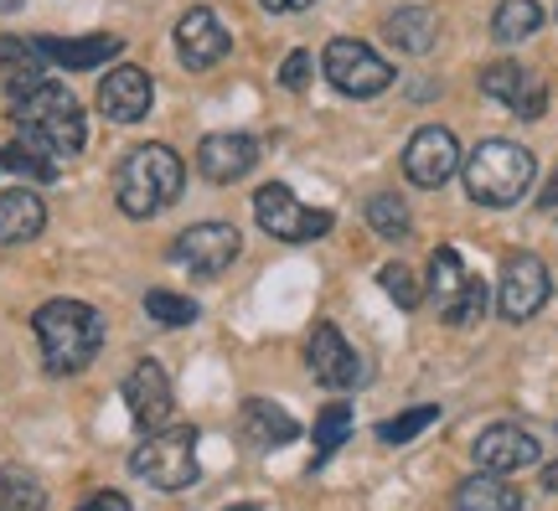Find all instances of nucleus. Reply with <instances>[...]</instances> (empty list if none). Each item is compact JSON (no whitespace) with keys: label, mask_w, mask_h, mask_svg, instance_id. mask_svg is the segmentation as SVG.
I'll return each instance as SVG.
<instances>
[{"label":"nucleus","mask_w":558,"mask_h":511,"mask_svg":"<svg viewBox=\"0 0 558 511\" xmlns=\"http://www.w3.org/2000/svg\"><path fill=\"white\" fill-rule=\"evenodd\" d=\"M11 124L21 130V145H32L41 150L47 160H73L83 150V139H88V119H83L78 99L62 88V83L41 78L37 88H26L11 99Z\"/></svg>","instance_id":"obj_1"},{"label":"nucleus","mask_w":558,"mask_h":511,"mask_svg":"<svg viewBox=\"0 0 558 511\" xmlns=\"http://www.w3.org/2000/svg\"><path fill=\"white\" fill-rule=\"evenodd\" d=\"M32 331L41 346V367L52 377H78L104 352V315L83 300H47L32 315Z\"/></svg>","instance_id":"obj_2"},{"label":"nucleus","mask_w":558,"mask_h":511,"mask_svg":"<svg viewBox=\"0 0 558 511\" xmlns=\"http://www.w3.org/2000/svg\"><path fill=\"white\" fill-rule=\"evenodd\" d=\"M181 186H186V166H181V156L171 145H160V139L135 145V150L114 166V202H120V212L135 217V222L177 207Z\"/></svg>","instance_id":"obj_3"},{"label":"nucleus","mask_w":558,"mask_h":511,"mask_svg":"<svg viewBox=\"0 0 558 511\" xmlns=\"http://www.w3.org/2000/svg\"><path fill=\"white\" fill-rule=\"evenodd\" d=\"M533 171H538V160L518 139H481L476 150L460 160L465 192L481 207H512V202H522V192L533 186Z\"/></svg>","instance_id":"obj_4"},{"label":"nucleus","mask_w":558,"mask_h":511,"mask_svg":"<svg viewBox=\"0 0 558 511\" xmlns=\"http://www.w3.org/2000/svg\"><path fill=\"white\" fill-rule=\"evenodd\" d=\"M130 471L156 486V491H186L197 486V429L192 424H166V429L145 434L135 450H130Z\"/></svg>","instance_id":"obj_5"},{"label":"nucleus","mask_w":558,"mask_h":511,"mask_svg":"<svg viewBox=\"0 0 558 511\" xmlns=\"http://www.w3.org/2000/svg\"><path fill=\"white\" fill-rule=\"evenodd\" d=\"M429 305L439 311L445 326H471L486 311V284L460 264L456 243H439L429 254Z\"/></svg>","instance_id":"obj_6"},{"label":"nucleus","mask_w":558,"mask_h":511,"mask_svg":"<svg viewBox=\"0 0 558 511\" xmlns=\"http://www.w3.org/2000/svg\"><path fill=\"white\" fill-rule=\"evenodd\" d=\"M254 217H259L264 233L279 238V243H311V238H326L337 228V217L326 207H305L284 181H269V186L254 192Z\"/></svg>","instance_id":"obj_7"},{"label":"nucleus","mask_w":558,"mask_h":511,"mask_svg":"<svg viewBox=\"0 0 558 511\" xmlns=\"http://www.w3.org/2000/svg\"><path fill=\"white\" fill-rule=\"evenodd\" d=\"M320 73L331 78V88H341L347 99H373L393 83V68L357 37H331L320 52Z\"/></svg>","instance_id":"obj_8"},{"label":"nucleus","mask_w":558,"mask_h":511,"mask_svg":"<svg viewBox=\"0 0 558 511\" xmlns=\"http://www.w3.org/2000/svg\"><path fill=\"white\" fill-rule=\"evenodd\" d=\"M548 295H554L548 264H543L538 254H507V264H501V284H497L501 320H512V326L533 320V315L548 305Z\"/></svg>","instance_id":"obj_9"},{"label":"nucleus","mask_w":558,"mask_h":511,"mask_svg":"<svg viewBox=\"0 0 558 511\" xmlns=\"http://www.w3.org/2000/svg\"><path fill=\"white\" fill-rule=\"evenodd\" d=\"M305 367H311V377H316L320 388H331V393H347V388H362V382H367V362L347 346V336H341L331 320H316V326H311V336H305Z\"/></svg>","instance_id":"obj_10"},{"label":"nucleus","mask_w":558,"mask_h":511,"mask_svg":"<svg viewBox=\"0 0 558 511\" xmlns=\"http://www.w3.org/2000/svg\"><path fill=\"white\" fill-rule=\"evenodd\" d=\"M239 254H243V238L233 222H192V228L171 243V258H177L181 269H192L197 279L228 275Z\"/></svg>","instance_id":"obj_11"},{"label":"nucleus","mask_w":558,"mask_h":511,"mask_svg":"<svg viewBox=\"0 0 558 511\" xmlns=\"http://www.w3.org/2000/svg\"><path fill=\"white\" fill-rule=\"evenodd\" d=\"M456 171H460V145L445 124H424V130L409 135V145H403V177L414 181V186L435 192V186H445Z\"/></svg>","instance_id":"obj_12"},{"label":"nucleus","mask_w":558,"mask_h":511,"mask_svg":"<svg viewBox=\"0 0 558 511\" xmlns=\"http://www.w3.org/2000/svg\"><path fill=\"white\" fill-rule=\"evenodd\" d=\"M124 409H130V418H135L140 434H156L171 424V413H177V398H171V377H166V367L160 362H135L130 367V377H124Z\"/></svg>","instance_id":"obj_13"},{"label":"nucleus","mask_w":558,"mask_h":511,"mask_svg":"<svg viewBox=\"0 0 558 511\" xmlns=\"http://www.w3.org/2000/svg\"><path fill=\"white\" fill-rule=\"evenodd\" d=\"M150 104H156V83L145 68L135 62H120V68H109L99 83V114L109 124H140V119L150 114Z\"/></svg>","instance_id":"obj_14"},{"label":"nucleus","mask_w":558,"mask_h":511,"mask_svg":"<svg viewBox=\"0 0 558 511\" xmlns=\"http://www.w3.org/2000/svg\"><path fill=\"white\" fill-rule=\"evenodd\" d=\"M228 47H233V37H228V26L218 21L213 5H192V11L177 21V52L192 73L218 68V62L228 58Z\"/></svg>","instance_id":"obj_15"},{"label":"nucleus","mask_w":558,"mask_h":511,"mask_svg":"<svg viewBox=\"0 0 558 511\" xmlns=\"http://www.w3.org/2000/svg\"><path fill=\"white\" fill-rule=\"evenodd\" d=\"M481 94L507 104L518 119H538L543 109H548V88H543V78H533L522 62H492V68L481 73Z\"/></svg>","instance_id":"obj_16"},{"label":"nucleus","mask_w":558,"mask_h":511,"mask_svg":"<svg viewBox=\"0 0 558 511\" xmlns=\"http://www.w3.org/2000/svg\"><path fill=\"white\" fill-rule=\"evenodd\" d=\"M254 166H259V139L254 135L222 130V135H207L197 145V171L213 181V186H233V181H243Z\"/></svg>","instance_id":"obj_17"},{"label":"nucleus","mask_w":558,"mask_h":511,"mask_svg":"<svg viewBox=\"0 0 558 511\" xmlns=\"http://www.w3.org/2000/svg\"><path fill=\"white\" fill-rule=\"evenodd\" d=\"M538 454H543V445L527 429H518V424H492L476 439V465L486 475L527 471V465H538Z\"/></svg>","instance_id":"obj_18"},{"label":"nucleus","mask_w":558,"mask_h":511,"mask_svg":"<svg viewBox=\"0 0 558 511\" xmlns=\"http://www.w3.org/2000/svg\"><path fill=\"white\" fill-rule=\"evenodd\" d=\"M37 52L52 68H68V73H94V68H109V62L124 52V41L114 32H99V37H37Z\"/></svg>","instance_id":"obj_19"},{"label":"nucleus","mask_w":558,"mask_h":511,"mask_svg":"<svg viewBox=\"0 0 558 511\" xmlns=\"http://www.w3.org/2000/svg\"><path fill=\"white\" fill-rule=\"evenodd\" d=\"M239 429L254 450H284L290 439H300V424L290 409H279L275 398H243Z\"/></svg>","instance_id":"obj_20"},{"label":"nucleus","mask_w":558,"mask_h":511,"mask_svg":"<svg viewBox=\"0 0 558 511\" xmlns=\"http://www.w3.org/2000/svg\"><path fill=\"white\" fill-rule=\"evenodd\" d=\"M41 228H47V202H41L32 186H11V192H0V248L32 243Z\"/></svg>","instance_id":"obj_21"},{"label":"nucleus","mask_w":558,"mask_h":511,"mask_svg":"<svg viewBox=\"0 0 558 511\" xmlns=\"http://www.w3.org/2000/svg\"><path fill=\"white\" fill-rule=\"evenodd\" d=\"M388 41L399 47V52H409V58H424L429 47H435L439 37V16L429 11V5H399L393 16H388Z\"/></svg>","instance_id":"obj_22"},{"label":"nucleus","mask_w":558,"mask_h":511,"mask_svg":"<svg viewBox=\"0 0 558 511\" xmlns=\"http://www.w3.org/2000/svg\"><path fill=\"white\" fill-rule=\"evenodd\" d=\"M456 511H522V491L507 486L501 475H465L456 486Z\"/></svg>","instance_id":"obj_23"},{"label":"nucleus","mask_w":558,"mask_h":511,"mask_svg":"<svg viewBox=\"0 0 558 511\" xmlns=\"http://www.w3.org/2000/svg\"><path fill=\"white\" fill-rule=\"evenodd\" d=\"M47 58L37 52V41L26 37H0V73H5V94L16 99V94H26V88H37L47 73Z\"/></svg>","instance_id":"obj_24"},{"label":"nucleus","mask_w":558,"mask_h":511,"mask_svg":"<svg viewBox=\"0 0 558 511\" xmlns=\"http://www.w3.org/2000/svg\"><path fill=\"white\" fill-rule=\"evenodd\" d=\"M347 434H352V409L337 398V403H326V409L316 413V439H311V445H316V454H311V471H320V465H326V460L347 445Z\"/></svg>","instance_id":"obj_25"},{"label":"nucleus","mask_w":558,"mask_h":511,"mask_svg":"<svg viewBox=\"0 0 558 511\" xmlns=\"http://www.w3.org/2000/svg\"><path fill=\"white\" fill-rule=\"evenodd\" d=\"M0 511H47V486L21 465H0Z\"/></svg>","instance_id":"obj_26"},{"label":"nucleus","mask_w":558,"mask_h":511,"mask_svg":"<svg viewBox=\"0 0 558 511\" xmlns=\"http://www.w3.org/2000/svg\"><path fill=\"white\" fill-rule=\"evenodd\" d=\"M538 26H543V5H538V0H501L497 16H492L497 41H527Z\"/></svg>","instance_id":"obj_27"},{"label":"nucleus","mask_w":558,"mask_h":511,"mask_svg":"<svg viewBox=\"0 0 558 511\" xmlns=\"http://www.w3.org/2000/svg\"><path fill=\"white\" fill-rule=\"evenodd\" d=\"M367 228L378 238H388V243H399V238H409L414 217H409L399 192H378V197H367Z\"/></svg>","instance_id":"obj_28"},{"label":"nucleus","mask_w":558,"mask_h":511,"mask_svg":"<svg viewBox=\"0 0 558 511\" xmlns=\"http://www.w3.org/2000/svg\"><path fill=\"white\" fill-rule=\"evenodd\" d=\"M0 171H11V177H21V181H58V160H47L41 150L11 139V145L0 150Z\"/></svg>","instance_id":"obj_29"},{"label":"nucleus","mask_w":558,"mask_h":511,"mask_svg":"<svg viewBox=\"0 0 558 511\" xmlns=\"http://www.w3.org/2000/svg\"><path fill=\"white\" fill-rule=\"evenodd\" d=\"M429 424H439V409H435V403H418V409H403L399 418H383L378 439H383V445H414Z\"/></svg>","instance_id":"obj_30"},{"label":"nucleus","mask_w":558,"mask_h":511,"mask_svg":"<svg viewBox=\"0 0 558 511\" xmlns=\"http://www.w3.org/2000/svg\"><path fill=\"white\" fill-rule=\"evenodd\" d=\"M145 315H150L156 326H192L202 315V305L186 295H171V290H150V295H145Z\"/></svg>","instance_id":"obj_31"},{"label":"nucleus","mask_w":558,"mask_h":511,"mask_svg":"<svg viewBox=\"0 0 558 511\" xmlns=\"http://www.w3.org/2000/svg\"><path fill=\"white\" fill-rule=\"evenodd\" d=\"M378 284L388 300H399V311H418L424 305V290H418V279L409 264H383L378 269Z\"/></svg>","instance_id":"obj_32"},{"label":"nucleus","mask_w":558,"mask_h":511,"mask_svg":"<svg viewBox=\"0 0 558 511\" xmlns=\"http://www.w3.org/2000/svg\"><path fill=\"white\" fill-rule=\"evenodd\" d=\"M279 83H284V88H305V83H311V52H290L284 68H279Z\"/></svg>","instance_id":"obj_33"},{"label":"nucleus","mask_w":558,"mask_h":511,"mask_svg":"<svg viewBox=\"0 0 558 511\" xmlns=\"http://www.w3.org/2000/svg\"><path fill=\"white\" fill-rule=\"evenodd\" d=\"M78 511H130V496L124 491H99V496H88Z\"/></svg>","instance_id":"obj_34"},{"label":"nucleus","mask_w":558,"mask_h":511,"mask_svg":"<svg viewBox=\"0 0 558 511\" xmlns=\"http://www.w3.org/2000/svg\"><path fill=\"white\" fill-rule=\"evenodd\" d=\"M264 11H275V16H290V11H311L316 0H259Z\"/></svg>","instance_id":"obj_35"},{"label":"nucleus","mask_w":558,"mask_h":511,"mask_svg":"<svg viewBox=\"0 0 558 511\" xmlns=\"http://www.w3.org/2000/svg\"><path fill=\"white\" fill-rule=\"evenodd\" d=\"M538 207H548V212H554V207H558V171H554V177H548V186H543V192H538Z\"/></svg>","instance_id":"obj_36"},{"label":"nucleus","mask_w":558,"mask_h":511,"mask_svg":"<svg viewBox=\"0 0 558 511\" xmlns=\"http://www.w3.org/2000/svg\"><path fill=\"white\" fill-rule=\"evenodd\" d=\"M543 486H548V491H558V465H548V471H543Z\"/></svg>","instance_id":"obj_37"},{"label":"nucleus","mask_w":558,"mask_h":511,"mask_svg":"<svg viewBox=\"0 0 558 511\" xmlns=\"http://www.w3.org/2000/svg\"><path fill=\"white\" fill-rule=\"evenodd\" d=\"M21 0H0V16H11V11H16Z\"/></svg>","instance_id":"obj_38"},{"label":"nucleus","mask_w":558,"mask_h":511,"mask_svg":"<svg viewBox=\"0 0 558 511\" xmlns=\"http://www.w3.org/2000/svg\"><path fill=\"white\" fill-rule=\"evenodd\" d=\"M228 511H264V507H254V501H239V507H228Z\"/></svg>","instance_id":"obj_39"}]
</instances>
